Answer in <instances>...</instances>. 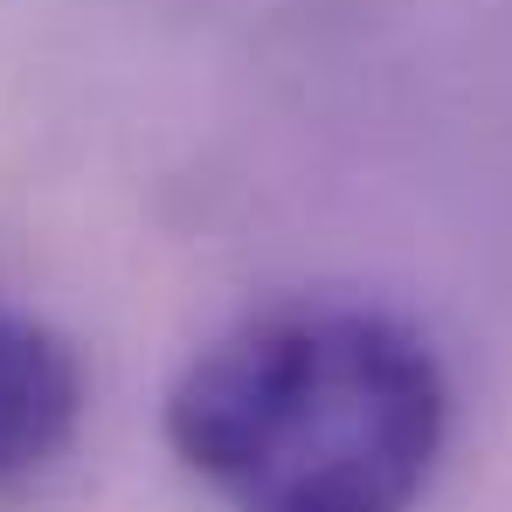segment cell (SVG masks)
<instances>
[{"mask_svg": "<svg viewBox=\"0 0 512 512\" xmlns=\"http://www.w3.org/2000/svg\"><path fill=\"white\" fill-rule=\"evenodd\" d=\"M450 436L436 346L374 305H277L208 340L167 443L222 512H416Z\"/></svg>", "mask_w": 512, "mask_h": 512, "instance_id": "obj_1", "label": "cell"}, {"mask_svg": "<svg viewBox=\"0 0 512 512\" xmlns=\"http://www.w3.org/2000/svg\"><path fill=\"white\" fill-rule=\"evenodd\" d=\"M84 423V360L35 312L0 305V499L42 478Z\"/></svg>", "mask_w": 512, "mask_h": 512, "instance_id": "obj_2", "label": "cell"}]
</instances>
